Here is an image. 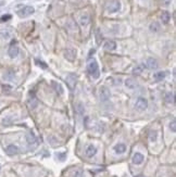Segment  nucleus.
Here are the masks:
<instances>
[{
	"label": "nucleus",
	"instance_id": "1",
	"mask_svg": "<svg viewBox=\"0 0 176 177\" xmlns=\"http://www.w3.org/2000/svg\"><path fill=\"white\" fill-rule=\"evenodd\" d=\"M87 71L89 73V75L94 78H98L100 75V72H99V66H98V63L96 60H90L89 63L87 65Z\"/></svg>",
	"mask_w": 176,
	"mask_h": 177
},
{
	"label": "nucleus",
	"instance_id": "2",
	"mask_svg": "<svg viewBox=\"0 0 176 177\" xmlns=\"http://www.w3.org/2000/svg\"><path fill=\"white\" fill-rule=\"evenodd\" d=\"M105 9L109 13H115L121 9V2L119 0H111L110 2H108Z\"/></svg>",
	"mask_w": 176,
	"mask_h": 177
},
{
	"label": "nucleus",
	"instance_id": "3",
	"mask_svg": "<svg viewBox=\"0 0 176 177\" xmlns=\"http://www.w3.org/2000/svg\"><path fill=\"white\" fill-rule=\"evenodd\" d=\"M35 9H34L33 7H31V5H25V7H23L21 10H19L17 12V14L20 16H22V17H25V16H28L31 15V14H33Z\"/></svg>",
	"mask_w": 176,
	"mask_h": 177
},
{
	"label": "nucleus",
	"instance_id": "4",
	"mask_svg": "<svg viewBox=\"0 0 176 177\" xmlns=\"http://www.w3.org/2000/svg\"><path fill=\"white\" fill-rule=\"evenodd\" d=\"M99 96H100V100L102 102H107L110 99V91L107 87H101L99 90Z\"/></svg>",
	"mask_w": 176,
	"mask_h": 177
},
{
	"label": "nucleus",
	"instance_id": "5",
	"mask_svg": "<svg viewBox=\"0 0 176 177\" xmlns=\"http://www.w3.org/2000/svg\"><path fill=\"white\" fill-rule=\"evenodd\" d=\"M147 107H148V101L145 98H138L136 103H135V108L138 111H143V110L147 109Z\"/></svg>",
	"mask_w": 176,
	"mask_h": 177
},
{
	"label": "nucleus",
	"instance_id": "6",
	"mask_svg": "<svg viewBox=\"0 0 176 177\" xmlns=\"http://www.w3.org/2000/svg\"><path fill=\"white\" fill-rule=\"evenodd\" d=\"M19 47H17V45H11L10 46V48L8 50V54H9V57L10 58H17V55H19Z\"/></svg>",
	"mask_w": 176,
	"mask_h": 177
},
{
	"label": "nucleus",
	"instance_id": "7",
	"mask_svg": "<svg viewBox=\"0 0 176 177\" xmlns=\"http://www.w3.org/2000/svg\"><path fill=\"white\" fill-rule=\"evenodd\" d=\"M96 153H97V148L94 145H89L85 150V154L87 158H93L96 156Z\"/></svg>",
	"mask_w": 176,
	"mask_h": 177
},
{
	"label": "nucleus",
	"instance_id": "8",
	"mask_svg": "<svg viewBox=\"0 0 176 177\" xmlns=\"http://www.w3.org/2000/svg\"><path fill=\"white\" fill-rule=\"evenodd\" d=\"M64 57L69 61H74L76 58V51L74 49H66L65 52H64Z\"/></svg>",
	"mask_w": 176,
	"mask_h": 177
},
{
	"label": "nucleus",
	"instance_id": "9",
	"mask_svg": "<svg viewBox=\"0 0 176 177\" xmlns=\"http://www.w3.org/2000/svg\"><path fill=\"white\" fill-rule=\"evenodd\" d=\"M19 148H17V146L14 145H9L8 147L6 148V152L9 154V156H14V154H17L19 153Z\"/></svg>",
	"mask_w": 176,
	"mask_h": 177
},
{
	"label": "nucleus",
	"instance_id": "10",
	"mask_svg": "<svg viewBox=\"0 0 176 177\" xmlns=\"http://www.w3.org/2000/svg\"><path fill=\"white\" fill-rule=\"evenodd\" d=\"M132 160L134 164H141L143 162V156L140 152H136V153H134Z\"/></svg>",
	"mask_w": 176,
	"mask_h": 177
},
{
	"label": "nucleus",
	"instance_id": "11",
	"mask_svg": "<svg viewBox=\"0 0 176 177\" xmlns=\"http://www.w3.org/2000/svg\"><path fill=\"white\" fill-rule=\"evenodd\" d=\"M113 150L117 154H122V153H124L126 151V146L124 145V144H117V145L114 146Z\"/></svg>",
	"mask_w": 176,
	"mask_h": 177
},
{
	"label": "nucleus",
	"instance_id": "12",
	"mask_svg": "<svg viewBox=\"0 0 176 177\" xmlns=\"http://www.w3.org/2000/svg\"><path fill=\"white\" fill-rule=\"evenodd\" d=\"M147 66H148L149 69H151V70H155V69H158L159 64H158V61L155 59H153V58H149V59L147 60Z\"/></svg>",
	"mask_w": 176,
	"mask_h": 177
},
{
	"label": "nucleus",
	"instance_id": "13",
	"mask_svg": "<svg viewBox=\"0 0 176 177\" xmlns=\"http://www.w3.org/2000/svg\"><path fill=\"white\" fill-rule=\"evenodd\" d=\"M125 86L128 89H135L137 87V81L134 78H127V79H125Z\"/></svg>",
	"mask_w": 176,
	"mask_h": 177
},
{
	"label": "nucleus",
	"instance_id": "14",
	"mask_svg": "<svg viewBox=\"0 0 176 177\" xmlns=\"http://www.w3.org/2000/svg\"><path fill=\"white\" fill-rule=\"evenodd\" d=\"M66 83L69 84L70 88H74L75 84H76V76L74 75V74L67 75V77H66Z\"/></svg>",
	"mask_w": 176,
	"mask_h": 177
},
{
	"label": "nucleus",
	"instance_id": "15",
	"mask_svg": "<svg viewBox=\"0 0 176 177\" xmlns=\"http://www.w3.org/2000/svg\"><path fill=\"white\" fill-rule=\"evenodd\" d=\"M89 22H90V16L88 15V14H84V15L81 16V19H79V24H81V26H86L89 24Z\"/></svg>",
	"mask_w": 176,
	"mask_h": 177
},
{
	"label": "nucleus",
	"instance_id": "16",
	"mask_svg": "<svg viewBox=\"0 0 176 177\" xmlns=\"http://www.w3.org/2000/svg\"><path fill=\"white\" fill-rule=\"evenodd\" d=\"M164 99L166 103H169V104H173L174 101H175V97H174V94L173 92H166L164 96Z\"/></svg>",
	"mask_w": 176,
	"mask_h": 177
},
{
	"label": "nucleus",
	"instance_id": "17",
	"mask_svg": "<svg viewBox=\"0 0 176 177\" xmlns=\"http://www.w3.org/2000/svg\"><path fill=\"white\" fill-rule=\"evenodd\" d=\"M171 20V14L167 12V11H163L162 13H161V21L162 23H164V24H167Z\"/></svg>",
	"mask_w": 176,
	"mask_h": 177
},
{
	"label": "nucleus",
	"instance_id": "18",
	"mask_svg": "<svg viewBox=\"0 0 176 177\" xmlns=\"http://www.w3.org/2000/svg\"><path fill=\"white\" fill-rule=\"evenodd\" d=\"M26 140H27L28 145H36V144H37V138H36L35 135L32 134V133L26 136Z\"/></svg>",
	"mask_w": 176,
	"mask_h": 177
},
{
	"label": "nucleus",
	"instance_id": "19",
	"mask_svg": "<svg viewBox=\"0 0 176 177\" xmlns=\"http://www.w3.org/2000/svg\"><path fill=\"white\" fill-rule=\"evenodd\" d=\"M116 48V43L113 41V40H109L105 43V50H109V51H112Z\"/></svg>",
	"mask_w": 176,
	"mask_h": 177
},
{
	"label": "nucleus",
	"instance_id": "20",
	"mask_svg": "<svg viewBox=\"0 0 176 177\" xmlns=\"http://www.w3.org/2000/svg\"><path fill=\"white\" fill-rule=\"evenodd\" d=\"M165 75H166L165 72H158V73H155L153 75V79L155 81H161L162 79L165 78Z\"/></svg>",
	"mask_w": 176,
	"mask_h": 177
},
{
	"label": "nucleus",
	"instance_id": "21",
	"mask_svg": "<svg viewBox=\"0 0 176 177\" xmlns=\"http://www.w3.org/2000/svg\"><path fill=\"white\" fill-rule=\"evenodd\" d=\"M160 28H161V26H160V24L158 22H152L150 24V26H149V29L153 33H158L160 31Z\"/></svg>",
	"mask_w": 176,
	"mask_h": 177
},
{
	"label": "nucleus",
	"instance_id": "22",
	"mask_svg": "<svg viewBox=\"0 0 176 177\" xmlns=\"http://www.w3.org/2000/svg\"><path fill=\"white\" fill-rule=\"evenodd\" d=\"M143 70H145V65H143V64L137 65V66L133 70V74H135V75H139V74H141V73H143Z\"/></svg>",
	"mask_w": 176,
	"mask_h": 177
},
{
	"label": "nucleus",
	"instance_id": "23",
	"mask_svg": "<svg viewBox=\"0 0 176 177\" xmlns=\"http://www.w3.org/2000/svg\"><path fill=\"white\" fill-rule=\"evenodd\" d=\"M157 139H158V132L157 130H151L149 133V140L151 142H154V141H157Z\"/></svg>",
	"mask_w": 176,
	"mask_h": 177
},
{
	"label": "nucleus",
	"instance_id": "24",
	"mask_svg": "<svg viewBox=\"0 0 176 177\" xmlns=\"http://www.w3.org/2000/svg\"><path fill=\"white\" fill-rule=\"evenodd\" d=\"M52 86L55 89V91L59 92V95H62L63 94V87L61 86V84L57 83V81H52Z\"/></svg>",
	"mask_w": 176,
	"mask_h": 177
},
{
	"label": "nucleus",
	"instance_id": "25",
	"mask_svg": "<svg viewBox=\"0 0 176 177\" xmlns=\"http://www.w3.org/2000/svg\"><path fill=\"white\" fill-rule=\"evenodd\" d=\"M37 104H38V101H37L36 98H32V99L28 100V107H29V109H32V110L37 107Z\"/></svg>",
	"mask_w": 176,
	"mask_h": 177
},
{
	"label": "nucleus",
	"instance_id": "26",
	"mask_svg": "<svg viewBox=\"0 0 176 177\" xmlns=\"http://www.w3.org/2000/svg\"><path fill=\"white\" fill-rule=\"evenodd\" d=\"M11 36V34L10 32H8V31H1L0 32V38L1 39H9Z\"/></svg>",
	"mask_w": 176,
	"mask_h": 177
},
{
	"label": "nucleus",
	"instance_id": "27",
	"mask_svg": "<svg viewBox=\"0 0 176 177\" xmlns=\"http://www.w3.org/2000/svg\"><path fill=\"white\" fill-rule=\"evenodd\" d=\"M13 75H14V74H13L12 72H10V71H9V72H7L6 74H5L3 78H5V79H7V81H11L12 78H13Z\"/></svg>",
	"mask_w": 176,
	"mask_h": 177
},
{
	"label": "nucleus",
	"instance_id": "28",
	"mask_svg": "<svg viewBox=\"0 0 176 177\" xmlns=\"http://www.w3.org/2000/svg\"><path fill=\"white\" fill-rule=\"evenodd\" d=\"M170 129L173 132V133H175L176 132V121L175 120H172V122L170 123Z\"/></svg>",
	"mask_w": 176,
	"mask_h": 177
},
{
	"label": "nucleus",
	"instance_id": "29",
	"mask_svg": "<svg viewBox=\"0 0 176 177\" xmlns=\"http://www.w3.org/2000/svg\"><path fill=\"white\" fill-rule=\"evenodd\" d=\"M74 177H83V172L82 171H76V172L74 173Z\"/></svg>",
	"mask_w": 176,
	"mask_h": 177
},
{
	"label": "nucleus",
	"instance_id": "30",
	"mask_svg": "<svg viewBox=\"0 0 176 177\" xmlns=\"http://www.w3.org/2000/svg\"><path fill=\"white\" fill-rule=\"evenodd\" d=\"M76 109H77V112H82L83 110H84V108H83V106L81 104V103H77Z\"/></svg>",
	"mask_w": 176,
	"mask_h": 177
},
{
	"label": "nucleus",
	"instance_id": "31",
	"mask_svg": "<svg viewBox=\"0 0 176 177\" xmlns=\"http://www.w3.org/2000/svg\"><path fill=\"white\" fill-rule=\"evenodd\" d=\"M171 2H172V0H162V3H163L164 5H166V7L170 5Z\"/></svg>",
	"mask_w": 176,
	"mask_h": 177
},
{
	"label": "nucleus",
	"instance_id": "32",
	"mask_svg": "<svg viewBox=\"0 0 176 177\" xmlns=\"http://www.w3.org/2000/svg\"><path fill=\"white\" fill-rule=\"evenodd\" d=\"M10 17H11V16H10V15H5V16H2V17H1V21H6V20H9Z\"/></svg>",
	"mask_w": 176,
	"mask_h": 177
},
{
	"label": "nucleus",
	"instance_id": "33",
	"mask_svg": "<svg viewBox=\"0 0 176 177\" xmlns=\"http://www.w3.org/2000/svg\"><path fill=\"white\" fill-rule=\"evenodd\" d=\"M36 62H37L39 65H43V67H44V69H46V67H47V65L45 64L44 62H40V61H36Z\"/></svg>",
	"mask_w": 176,
	"mask_h": 177
},
{
	"label": "nucleus",
	"instance_id": "34",
	"mask_svg": "<svg viewBox=\"0 0 176 177\" xmlns=\"http://www.w3.org/2000/svg\"><path fill=\"white\" fill-rule=\"evenodd\" d=\"M64 156H65L64 153H62V154H61V156H60V159H61V160H63V159H64Z\"/></svg>",
	"mask_w": 176,
	"mask_h": 177
},
{
	"label": "nucleus",
	"instance_id": "35",
	"mask_svg": "<svg viewBox=\"0 0 176 177\" xmlns=\"http://www.w3.org/2000/svg\"><path fill=\"white\" fill-rule=\"evenodd\" d=\"M138 177H143V176H138Z\"/></svg>",
	"mask_w": 176,
	"mask_h": 177
}]
</instances>
